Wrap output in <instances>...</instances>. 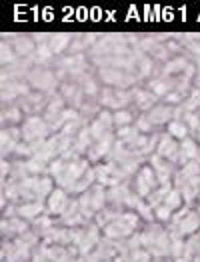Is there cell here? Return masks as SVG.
<instances>
[{
  "instance_id": "6da1fadb",
  "label": "cell",
  "mask_w": 200,
  "mask_h": 262,
  "mask_svg": "<svg viewBox=\"0 0 200 262\" xmlns=\"http://www.w3.org/2000/svg\"><path fill=\"white\" fill-rule=\"evenodd\" d=\"M94 164L90 162L86 156H78L74 150H68L66 154L54 158L50 164H48V174L54 178L56 186L58 188H64V190H72V186L82 180V176L88 172Z\"/></svg>"
},
{
  "instance_id": "7a4b0ae2",
  "label": "cell",
  "mask_w": 200,
  "mask_h": 262,
  "mask_svg": "<svg viewBox=\"0 0 200 262\" xmlns=\"http://www.w3.org/2000/svg\"><path fill=\"white\" fill-rule=\"evenodd\" d=\"M138 236H140V246L154 260L170 258V232L164 224H158V222L144 224V228L138 232Z\"/></svg>"
},
{
  "instance_id": "3957f363",
  "label": "cell",
  "mask_w": 200,
  "mask_h": 262,
  "mask_svg": "<svg viewBox=\"0 0 200 262\" xmlns=\"http://www.w3.org/2000/svg\"><path fill=\"white\" fill-rule=\"evenodd\" d=\"M40 242L42 241L32 230L14 241H2V250H0L2 262H30Z\"/></svg>"
},
{
  "instance_id": "277c9868",
  "label": "cell",
  "mask_w": 200,
  "mask_h": 262,
  "mask_svg": "<svg viewBox=\"0 0 200 262\" xmlns=\"http://www.w3.org/2000/svg\"><path fill=\"white\" fill-rule=\"evenodd\" d=\"M142 228H144L142 219L132 210H124V212H120L116 219L112 220L110 224H106L102 228V236L108 238V241L124 242L128 238H132L134 234H138Z\"/></svg>"
},
{
  "instance_id": "5b68a950",
  "label": "cell",
  "mask_w": 200,
  "mask_h": 262,
  "mask_svg": "<svg viewBox=\"0 0 200 262\" xmlns=\"http://www.w3.org/2000/svg\"><path fill=\"white\" fill-rule=\"evenodd\" d=\"M166 228H168L170 234L186 241V238L200 232V214L192 206H182L180 210L174 212V216H172L170 224Z\"/></svg>"
},
{
  "instance_id": "8992f818",
  "label": "cell",
  "mask_w": 200,
  "mask_h": 262,
  "mask_svg": "<svg viewBox=\"0 0 200 262\" xmlns=\"http://www.w3.org/2000/svg\"><path fill=\"white\" fill-rule=\"evenodd\" d=\"M102 238H104L102 230L94 224V220L88 222L86 226L70 228V246L78 252V256H86L90 252H94Z\"/></svg>"
},
{
  "instance_id": "52a82bcc",
  "label": "cell",
  "mask_w": 200,
  "mask_h": 262,
  "mask_svg": "<svg viewBox=\"0 0 200 262\" xmlns=\"http://www.w3.org/2000/svg\"><path fill=\"white\" fill-rule=\"evenodd\" d=\"M26 82L30 84L32 90L42 92L46 96L56 94L58 88H60V80H58V76H56V70L50 68V66H34V68L28 72Z\"/></svg>"
},
{
  "instance_id": "ba28073f",
  "label": "cell",
  "mask_w": 200,
  "mask_h": 262,
  "mask_svg": "<svg viewBox=\"0 0 200 262\" xmlns=\"http://www.w3.org/2000/svg\"><path fill=\"white\" fill-rule=\"evenodd\" d=\"M76 200H78V204H80L82 214H84L90 222L96 219L98 212H102V210L108 206V202H106V188L100 186V184H94L92 188H88L84 194H80Z\"/></svg>"
},
{
  "instance_id": "9c48e42d",
  "label": "cell",
  "mask_w": 200,
  "mask_h": 262,
  "mask_svg": "<svg viewBox=\"0 0 200 262\" xmlns=\"http://www.w3.org/2000/svg\"><path fill=\"white\" fill-rule=\"evenodd\" d=\"M96 78L100 80L102 86L118 88V90H130V88L138 86L134 74L126 72V70H120V68H114V66L96 68Z\"/></svg>"
},
{
  "instance_id": "30bf717a",
  "label": "cell",
  "mask_w": 200,
  "mask_h": 262,
  "mask_svg": "<svg viewBox=\"0 0 200 262\" xmlns=\"http://www.w3.org/2000/svg\"><path fill=\"white\" fill-rule=\"evenodd\" d=\"M98 104L104 110H116L130 108L132 106V88L130 90H118V88L102 86L100 94H98Z\"/></svg>"
},
{
  "instance_id": "8fae6325",
  "label": "cell",
  "mask_w": 200,
  "mask_h": 262,
  "mask_svg": "<svg viewBox=\"0 0 200 262\" xmlns=\"http://www.w3.org/2000/svg\"><path fill=\"white\" fill-rule=\"evenodd\" d=\"M130 186H132V190L138 194L140 198H146L150 196L152 192H154L156 188L160 186V182H158V178H156V172L154 168L146 162L136 174L132 176V180H130Z\"/></svg>"
},
{
  "instance_id": "7c38bea8",
  "label": "cell",
  "mask_w": 200,
  "mask_h": 262,
  "mask_svg": "<svg viewBox=\"0 0 200 262\" xmlns=\"http://www.w3.org/2000/svg\"><path fill=\"white\" fill-rule=\"evenodd\" d=\"M20 130H23V142H26V144H36V142L52 136L50 126L46 124L42 116H26Z\"/></svg>"
},
{
  "instance_id": "4fadbf2b",
  "label": "cell",
  "mask_w": 200,
  "mask_h": 262,
  "mask_svg": "<svg viewBox=\"0 0 200 262\" xmlns=\"http://www.w3.org/2000/svg\"><path fill=\"white\" fill-rule=\"evenodd\" d=\"M58 92H60V96L64 98V102L68 104V108L80 110L82 108V104L88 100L86 94H84V90H82V86H80L76 80H62V82H60V88H58Z\"/></svg>"
},
{
  "instance_id": "5bb4252c",
  "label": "cell",
  "mask_w": 200,
  "mask_h": 262,
  "mask_svg": "<svg viewBox=\"0 0 200 262\" xmlns=\"http://www.w3.org/2000/svg\"><path fill=\"white\" fill-rule=\"evenodd\" d=\"M146 118L150 120V124L154 126L158 132H164V128L176 118V106H170L166 102H158L150 112H146Z\"/></svg>"
},
{
  "instance_id": "9a60e30c",
  "label": "cell",
  "mask_w": 200,
  "mask_h": 262,
  "mask_svg": "<svg viewBox=\"0 0 200 262\" xmlns=\"http://www.w3.org/2000/svg\"><path fill=\"white\" fill-rule=\"evenodd\" d=\"M72 198L70 196V192L64 190V188H54L52 190V194L46 198V214H50V216H54V219H60L64 212H66V208L70 206V202H72Z\"/></svg>"
},
{
  "instance_id": "2e32d148",
  "label": "cell",
  "mask_w": 200,
  "mask_h": 262,
  "mask_svg": "<svg viewBox=\"0 0 200 262\" xmlns=\"http://www.w3.org/2000/svg\"><path fill=\"white\" fill-rule=\"evenodd\" d=\"M160 102V98L152 94L144 84H138L132 88V108L136 114H146Z\"/></svg>"
},
{
  "instance_id": "e0dca14e",
  "label": "cell",
  "mask_w": 200,
  "mask_h": 262,
  "mask_svg": "<svg viewBox=\"0 0 200 262\" xmlns=\"http://www.w3.org/2000/svg\"><path fill=\"white\" fill-rule=\"evenodd\" d=\"M23 142V130L20 126H8L0 130V150H2V158L12 160L14 150L18 148V144Z\"/></svg>"
},
{
  "instance_id": "ac0fdd59",
  "label": "cell",
  "mask_w": 200,
  "mask_h": 262,
  "mask_svg": "<svg viewBox=\"0 0 200 262\" xmlns=\"http://www.w3.org/2000/svg\"><path fill=\"white\" fill-rule=\"evenodd\" d=\"M88 126H90V134H92V142H98V140H102L104 136L114 134V130H116L112 112L110 110H104V108H102V112L90 122Z\"/></svg>"
},
{
  "instance_id": "d6986e66",
  "label": "cell",
  "mask_w": 200,
  "mask_h": 262,
  "mask_svg": "<svg viewBox=\"0 0 200 262\" xmlns=\"http://www.w3.org/2000/svg\"><path fill=\"white\" fill-rule=\"evenodd\" d=\"M48 98H50V96L32 90L30 94H26V96H23V98L18 100V106L23 108V112L26 116H42L46 110V104H48Z\"/></svg>"
},
{
  "instance_id": "ffe728a7",
  "label": "cell",
  "mask_w": 200,
  "mask_h": 262,
  "mask_svg": "<svg viewBox=\"0 0 200 262\" xmlns=\"http://www.w3.org/2000/svg\"><path fill=\"white\" fill-rule=\"evenodd\" d=\"M32 88L26 80H6L2 82V104H12V102H18L23 96L30 94Z\"/></svg>"
},
{
  "instance_id": "44dd1931",
  "label": "cell",
  "mask_w": 200,
  "mask_h": 262,
  "mask_svg": "<svg viewBox=\"0 0 200 262\" xmlns=\"http://www.w3.org/2000/svg\"><path fill=\"white\" fill-rule=\"evenodd\" d=\"M148 164L154 168L156 178H158L160 184H172V180H174V176H176V172H178L176 164H172V162L160 158L158 154H152V156L148 158Z\"/></svg>"
},
{
  "instance_id": "7402d4cb",
  "label": "cell",
  "mask_w": 200,
  "mask_h": 262,
  "mask_svg": "<svg viewBox=\"0 0 200 262\" xmlns=\"http://www.w3.org/2000/svg\"><path fill=\"white\" fill-rule=\"evenodd\" d=\"M114 142H116V136H114V134L104 136V138L98 140V142H92V146H90L86 158H88L94 166L100 164V162H104V160H108L112 148H114Z\"/></svg>"
},
{
  "instance_id": "603a6c76",
  "label": "cell",
  "mask_w": 200,
  "mask_h": 262,
  "mask_svg": "<svg viewBox=\"0 0 200 262\" xmlns=\"http://www.w3.org/2000/svg\"><path fill=\"white\" fill-rule=\"evenodd\" d=\"M2 38H6L12 44V48L16 50V54L20 58H30L36 52V42H34L32 34H2Z\"/></svg>"
},
{
  "instance_id": "cb8c5ba5",
  "label": "cell",
  "mask_w": 200,
  "mask_h": 262,
  "mask_svg": "<svg viewBox=\"0 0 200 262\" xmlns=\"http://www.w3.org/2000/svg\"><path fill=\"white\" fill-rule=\"evenodd\" d=\"M178 152H180V142L174 140L170 134L162 132L154 154H158L160 158H164V160H168V162H172V164L178 166Z\"/></svg>"
},
{
  "instance_id": "d4e9b609",
  "label": "cell",
  "mask_w": 200,
  "mask_h": 262,
  "mask_svg": "<svg viewBox=\"0 0 200 262\" xmlns=\"http://www.w3.org/2000/svg\"><path fill=\"white\" fill-rule=\"evenodd\" d=\"M88 222L90 220L82 214L80 204H78L76 198H72V202H70V206L66 208V212L58 219V224L64 226V228H80V226H86Z\"/></svg>"
},
{
  "instance_id": "484cf974",
  "label": "cell",
  "mask_w": 200,
  "mask_h": 262,
  "mask_svg": "<svg viewBox=\"0 0 200 262\" xmlns=\"http://www.w3.org/2000/svg\"><path fill=\"white\" fill-rule=\"evenodd\" d=\"M26 232H30V222L20 216L2 220V241H14L18 236H24Z\"/></svg>"
},
{
  "instance_id": "4316f807",
  "label": "cell",
  "mask_w": 200,
  "mask_h": 262,
  "mask_svg": "<svg viewBox=\"0 0 200 262\" xmlns=\"http://www.w3.org/2000/svg\"><path fill=\"white\" fill-rule=\"evenodd\" d=\"M26 114L23 112V108L18 106V102H12V104H2L0 110V124L2 128H8V126H23Z\"/></svg>"
},
{
  "instance_id": "83f0119b",
  "label": "cell",
  "mask_w": 200,
  "mask_h": 262,
  "mask_svg": "<svg viewBox=\"0 0 200 262\" xmlns=\"http://www.w3.org/2000/svg\"><path fill=\"white\" fill-rule=\"evenodd\" d=\"M16 212L26 222H34L38 216L46 214V204L45 202H38V200H28V202H23V204L16 206Z\"/></svg>"
},
{
  "instance_id": "f1b7e54d",
  "label": "cell",
  "mask_w": 200,
  "mask_h": 262,
  "mask_svg": "<svg viewBox=\"0 0 200 262\" xmlns=\"http://www.w3.org/2000/svg\"><path fill=\"white\" fill-rule=\"evenodd\" d=\"M70 42H72V34H68V32H56V34H50V38H48V46L56 58L66 54Z\"/></svg>"
},
{
  "instance_id": "f546056e",
  "label": "cell",
  "mask_w": 200,
  "mask_h": 262,
  "mask_svg": "<svg viewBox=\"0 0 200 262\" xmlns=\"http://www.w3.org/2000/svg\"><path fill=\"white\" fill-rule=\"evenodd\" d=\"M92 146V134H90V126L84 124L78 134L74 136V142H72V150L78 154V156H86Z\"/></svg>"
},
{
  "instance_id": "4dcf8cb0",
  "label": "cell",
  "mask_w": 200,
  "mask_h": 262,
  "mask_svg": "<svg viewBox=\"0 0 200 262\" xmlns=\"http://www.w3.org/2000/svg\"><path fill=\"white\" fill-rule=\"evenodd\" d=\"M196 152H198V144L192 136H188L186 140L180 142V152H178V166H184L188 162L196 160Z\"/></svg>"
},
{
  "instance_id": "1f68e13d",
  "label": "cell",
  "mask_w": 200,
  "mask_h": 262,
  "mask_svg": "<svg viewBox=\"0 0 200 262\" xmlns=\"http://www.w3.org/2000/svg\"><path fill=\"white\" fill-rule=\"evenodd\" d=\"M56 224H58V219H54V216H50V214H42V216H38L34 222H30V230L42 241L46 236V232H48L50 228H54Z\"/></svg>"
},
{
  "instance_id": "d6a6232c",
  "label": "cell",
  "mask_w": 200,
  "mask_h": 262,
  "mask_svg": "<svg viewBox=\"0 0 200 262\" xmlns=\"http://www.w3.org/2000/svg\"><path fill=\"white\" fill-rule=\"evenodd\" d=\"M64 108H68V104L64 102V98L60 96V92H56V94H52V96L48 98V104H46V110H45V114H42V118L48 122V120H52L54 116H58Z\"/></svg>"
},
{
  "instance_id": "836d02e7",
  "label": "cell",
  "mask_w": 200,
  "mask_h": 262,
  "mask_svg": "<svg viewBox=\"0 0 200 262\" xmlns=\"http://www.w3.org/2000/svg\"><path fill=\"white\" fill-rule=\"evenodd\" d=\"M164 132L166 134H170L174 140H178V142H182V140H186L188 136H190V128L186 126V122L182 120V118H174L166 128H164Z\"/></svg>"
},
{
  "instance_id": "e575fe53",
  "label": "cell",
  "mask_w": 200,
  "mask_h": 262,
  "mask_svg": "<svg viewBox=\"0 0 200 262\" xmlns=\"http://www.w3.org/2000/svg\"><path fill=\"white\" fill-rule=\"evenodd\" d=\"M18 60H20V56L16 54L12 44L8 42L6 38H2L0 40V62H2V66H10L14 64V62H18Z\"/></svg>"
},
{
  "instance_id": "d590c367",
  "label": "cell",
  "mask_w": 200,
  "mask_h": 262,
  "mask_svg": "<svg viewBox=\"0 0 200 262\" xmlns=\"http://www.w3.org/2000/svg\"><path fill=\"white\" fill-rule=\"evenodd\" d=\"M136 112L134 108H122V110H116V112H112V118H114V126L116 128H122V126H130L134 124V120H136Z\"/></svg>"
},
{
  "instance_id": "8d00e7d4",
  "label": "cell",
  "mask_w": 200,
  "mask_h": 262,
  "mask_svg": "<svg viewBox=\"0 0 200 262\" xmlns=\"http://www.w3.org/2000/svg\"><path fill=\"white\" fill-rule=\"evenodd\" d=\"M114 136H116L118 142H122V144H126V146H132L134 142H136V138L140 136V132H138V128H136L134 124H130V126L116 128V130H114Z\"/></svg>"
},
{
  "instance_id": "74e56055",
  "label": "cell",
  "mask_w": 200,
  "mask_h": 262,
  "mask_svg": "<svg viewBox=\"0 0 200 262\" xmlns=\"http://www.w3.org/2000/svg\"><path fill=\"white\" fill-rule=\"evenodd\" d=\"M170 188H172V184H160L158 188H156L154 192L150 194V196L146 198V204L154 210V208H158L162 202H164V198H166V194L170 192Z\"/></svg>"
},
{
  "instance_id": "f35d334b",
  "label": "cell",
  "mask_w": 200,
  "mask_h": 262,
  "mask_svg": "<svg viewBox=\"0 0 200 262\" xmlns=\"http://www.w3.org/2000/svg\"><path fill=\"white\" fill-rule=\"evenodd\" d=\"M162 204H164V206H168L172 212H176V210H180L182 206H186V204H184V198H182V194H180V190L174 188V186L170 188V192L166 194V198H164V202H162Z\"/></svg>"
},
{
  "instance_id": "ab89813d",
  "label": "cell",
  "mask_w": 200,
  "mask_h": 262,
  "mask_svg": "<svg viewBox=\"0 0 200 262\" xmlns=\"http://www.w3.org/2000/svg\"><path fill=\"white\" fill-rule=\"evenodd\" d=\"M134 126L138 128L140 134H154V132H158L154 126L150 124V120L146 118V114H138V116H136V120H134Z\"/></svg>"
},
{
  "instance_id": "60d3db41",
  "label": "cell",
  "mask_w": 200,
  "mask_h": 262,
  "mask_svg": "<svg viewBox=\"0 0 200 262\" xmlns=\"http://www.w3.org/2000/svg\"><path fill=\"white\" fill-rule=\"evenodd\" d=\"M176 174L182 178H196V176H200V164L198 162H188L184 166H178Z\"/></svg>"
},
{
  "instance_id": "b9f144b4",
  "label": "cell",
  "mask_w": 200,
  "mask_h": 262,
  "mask_svg": "<svg viewBox=\"0 0 200 262\" xmlns=\"http://www.w3.org/2000/svg\"><path fill=\"white\" fill-rule=\"evenodd\" d=\"M178 118H182L186 122V126L190 128V134L200 126V112H182Z\"/></svg>"
},
{
  "instance_id": "7bdbcfd3",
  "label": "cell",
  "mask_w": 200,
  "mask_h": 262,
  "mask_svg": "<svg viewBox=\"0 0 200 262\" xmlns=\"http://www.w3.org/2000/svg\"><path fill=\"white\" fill-rule=\"evenodd\" d=\"M194 66H196V70H194V78H192V88L200 90V58H194Z\"/></svg>"
},
{
  "instance_id": "ee69618b",
  "label": "cell",
  "mask_w": 200,
  "mask_h": 262,
  "mask_svg": "<svg viewBox=\"0 0 200 262\" xmlns=\"http://www.w3.org/2000/svg\"><path fill=\"white\" fill-rule=\"evenodd\" d=\"M190 136H192V138L196 140V144H198V146H200V126H198V128H196V130H194V132H192Z\"/></svg>"
},
{
  "instance_id": "f6af8a7d",
  "label": "cell",
  "mask_w": 200,
  "mask_h": 262,
  "mask_svg": "<svg viewBox=\"0 0 200 262\" xmlns=\"http://www.w3.org/2000/svg\"><path fill=\"white\" fill-rule=\"evenodd\" d=\"M194 162H198L200 164V146H198V152H196V160H194Z\"/></svg>"
},
{
  "instance_id": "bcb514c9",
  "label": "cell",
  "mask_w": 200,
  "mask_h": 262,
  "mask_svg": "<svg viewBox=\"0 0 200 262\" xmlns=\"http://www.w3.org/2000/svg\"><path fill=\"white\" fill-rule=\"evenodd\" d=\"M196 236H198V258H200V232L196 234Z\"/></svg>"
},
{
  "instance_id": "7dc6e473",
  "label": "cell",
  "mask_w": 200,
  "mask_h": 262,
  "mask_svg": "<svg viewBox=\"0 0 200 262\" xmlns=\"http://www.w3.org/2000/svg\"><path fill=\"white\" fill-rule=\"evenodd\" d=\"M194 208H196V212H198V214H200V204H196V206H194Z\"/></svg>"
},
{
  "instance_id": "c3c4849f",
  "label": "cell",
  "mask_w": 200,
  "mask_h": 262,
  "mask_svg": "<svg viewBox=\"0 0 200 262\" xmlns=\"http://www.w3.org/2000/svg\"><path fill=\"white\" fill-rule=\"evenodd\" d=\"M192 262H200V258H194V260H192Z\"/></svg>"
},
{
  "instance_id": "681fc988",
  "label": "cell",
  "mask_w": 200,
  "mask_h": 262,
  "mask_svg": "<svg viewBox=\"0 0 200 262\" xmlns=\"http://www.w3.org/2000/svg\"><path fill=\"white\" fill-rule=\"evenodd\" d=\"M198 204H200V194H198Z\"/></svg>"
}]
</instances>
